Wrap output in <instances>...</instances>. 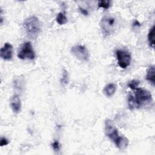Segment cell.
I'll list each match as a JSON object with an SVG mask.
<instances>
[{
  "instance_id": "17",
  "label": "cell",
  "mask_w": 155,
  "mask_h": 155,
  "mask_svg": "<svg viewBox=\"0 0 155 155\" xmlns=\"http://www.w3.org/2000/svg\"><path fill=\"white\" fill-rule=\"evenodd\" d=\"M139 84V81L137 80H133L128 84V86L131 90H134L136 88H138V85Z\"/></svg>"
},
{
  "instance_id": "7",
  "label": "cell",
  "mask_w": 155,
  "mask_h": 155,
  "mask_svg": "<svg viewBox=\"0 0 155 155\" xmlns=\"http://www.w3.org/2000/svg\"><path fill=\"white\" fill-rule=\"evenodd\" d=\"M71 53L82 61H87L89 59V53L86 47L82 45H76L71 48Z\"/></svg>"
},
{
  "instance_id": "9",
  "label": "cell",
  "mask_w": 155,
  "mask_h": 155,
  "mask_svg": "<svg viewBox=\"0 0 155 155\" xmlns=\"http://www.w3.org/2000/svg\"><path fill=\"white\" fill-rule=\"evenodd\" d=\"M10 107L13 111L15 113H18L21 109V101L18 95H13L10 99Z\"/></svg>"
},
{
  "instance_id": "4",
  "label": "cell",
  "mask_w": 155,
  "mask_h": 155,
  "mask_svg": "<svg viewBox=\"0 0 155 155\" xmlns=\"http://www.w3.org/2000/svg\"><path fill=\"white\" fill-rule=\"evenodd\" d=\"M100 25L103 35L105 36H109L116 30V19L110 15L104 16L101 20Z\"/></svg>"
},
{
  "instance_id": "14",
  "label": "cell",
  "mask_w": 155,
  "mask_h": 155,
  "mask_svg": "<svg viewBox=\"0 0 155 155\" xmlns=\"http://www.w3.org/2000/svg\"><path fill=\"white\" fill-rule=\"evenodd\" d=\"M111 1L109 0H100L98 1V7L107 9L110 7Z\"/></svg>"
},
{
  "instance_id": "20",
  "label": "cell",
  "mask_w": 155,
  "mask_h": 155,
  "mask_svg": "<svg viewBox=\"0 0 155 155\" xmlns=\"http://www.w3.org/2000/svg\"><path fill=\"white\" fill-rule=\"evenodd\" d=\"M79 10L80 12H81L82 15H84V16H87V15H88V12L86 9H85V8L81 7H79Z\"/></svg>"
},
{
  "instance_id": "5",
  "label": "cell",
  "mask_w": 155,
  "mask_h": 155,
  "mask_svg": "<svg viewBox=\"0 0 155 155\" xmlns=\"http://www.w3.org/2000/svg\"><path fill=\"white\" fill-rule=\"evenodd\" d=\"M18 57L20 59H28L33 60L35 59V53L30 42L24 43L18 53Z\"/></svg>"
},
{
  "instance_id": "12",
  "label": "cell",
  "mask_w": 155,
  "mask_h": 155,
  "mask_svg": "<svg viewBox=\"0 0 155 155\" xmlns=\"http://www.w3.org/2000/svg\"><path fill=\"white\" fill-rule=\"evenodd\" d=\"M148 41L151 47H154V25H153L150 30L148 34Z\"/></svg>"
},
{
  "instance_id": "18",
  "label": "cell",
  "mask_w": 155,
  "mask_h": 155,
  "mask_svg": "<svg viewBox=\"0 0 155 155\" xmlns=\"http://www.w3.org/2000/svg\"><path fill=\"white\" fill-rule=\"evenodd\" d=\"M52 148L55 151H58L60 149V145H59V143L58 141L55 140L52 143Z\"/></svg>"
},
{
  "instance_id": "15",
  "label": "cell",
  "mask_w": 155,
  "mask_h": 155,
  "mask_svg": "<svg viewBox=\"0 0 155 155\" xmlns=\"http://www.w3.org/2000/svg\"><path fill=\"white\" fill-rule=\"evenodd\" d=\"M61 82L62 85H67L68 83V73L66 70H64L62 72Z\"/></svg>"
},
{
  "instance_id": "6",
  "label": "cell",
  "mask_w": 155,
  "mask_h": 155,
  "mask_svg": "<svg viewBox=\"0 0 155 155\" xmlns=\"http://www.w3.org/2000/svg\"><path fill=\"white\" fill-rule=\"evenodd\" d=\"M116 54L118 65L120 68L125 69L130 65L131 56L129 52L125 50H117L116 52Z\"/></svg>"
},
{
  "instance_id": "13",
  "label": "cell",
  "mask_w": 155,
  "mask_h": 155,
  "mask_svg": "<svg viewBox=\"0 0 155 155\" xmlns=\"http://www.w3.org/2000/svg\"><path fill=\"white\" fill-rule=\"evenodd\" d=\"M56 20L58 24H59V25L65 24L68 22V19L65 13H62V12H60L57 15Z\"/></svg>"
},
{
  "instance_id": "1",
  "label": "cell",
  "mask_w": 155,
  "mask_h": 155,
  "mask_svg": "<svg viewBox=\"0 0 155 155\" xmlns=\"http://www.w3.org/2000/svg\"><path fill=\"white\" fill-rule=\"evenodd\" d=\"M105 131L106 135L115 143L119 149L124 150L127 148L129 143L128 139L119 134L117 129L114 126L113 122L110 119H107L105 121Z\"/></svg>"
},
{
  "instance_id": "10",
  "label": "cell",
  "mask_w": 155,
  "mask_h": 155,
  "mask_svg": "<svg viewBox=\"0 0 155 155\" xmlns=\"http://www.w3.org/2000/svg\"><path fill=\"white\" fill-rule=\"evenodd\" d=\"M146 79L154 87L155 85V78H154V66L151 65L148 67L147 75Z\"/></svg>"
},
{
  "instance_id": "16",
  "label": "cell",
  "mask_w": 155,
  "mask_h": 155,
  "mask_svg": "<svg viewBox=\"0 0 155 155\" xmlns=\"http://www.w3.org/2000/svg\"><path fill=\"white\" fill-rule=\"evenodd\" d=\"M127 100H128V105L129 107V108L130 110H133V109L136 108L133 95L130 94L128 96V99Z\"/></svg>"
},
{
  "instance_id": "2",
  "label": "cell",
  "mask_w": 155,
  "mask_h": 155,
  "mask_svg": "<svg viewBox=\"0 0 155 155\" xmlns=\"http://www.w3.org/2000/svg\"><path fill=\"white\" fill-rule=\"evenodd\" d=\"M24 27L28 36L35 39L38 37L41 31V23L38 17L31 16L25 20Z\"/></svg>"
},
{
  "instance_id": "19",
  "label": "cell",
  "mask_w": 155,
  "mask_h": 155,
  "mask_svg": "<svg viewBox=\"0 0 155 155\" xmlns=\"http://www.w3.org/2000/svg\"><path fill=\"white\" fill-rule=\"evenodd\" d=\"M8 144V141L5 137H1V140H0V145L1 147L7 145Z\"/></svg>"
},
{
  "instance_id": "11",
  "label": "cell",
  "mask_w": 155,
  "mask_h": 155,
  "mask_svg": "<svg viewBox=\"0 0 155 155\" xmlns=\"http://www.w3.org/2000/svg\"><path fill=\"white\" fill-rule=\"evenodd\" d=\"M116 86L113 83H110L105 85L104 89V93L108 97L112 96L116 91Z\"/></svg>"
},
{
  "instance_id": "8",
  "label": "cell",
  "mask_w": 155,
  "mask_h": 155,
  "mask_svg": "<svg viewBox=\"0 0 155 155\" xmlns=\"http://www.w3.org/2000/svg\"><path fill=\"white\" fill-rule=\"evenodd\" d=\"M13 46L10 43L6 42L1 48L0 56L4 60H11L13 56Z\"/></svg>"
},
{
  "instance_id": "21",
  "label": "cell",
  "mask_w": 155,
  "mask_h": 155,
  "mask_svg": "<svg viewBox=\"0 0 155 155\" xmlns=\"http://www.w3.org/2000/svg\"><path fill=\"white\" fill-rule=\"evenodd\" d=\"M133 25H134V26H136V25L140 26V23H139L137 21H134V22L133 23Z\"/></svg>"
},
{
  "instance_id": "3",
  "label": "cell",
  "mask_w": 155,
  "mask_h": 155,
  "mask_svg": "<svg viewBox=\"0 0 155 155\" xmlns=\"http://www.w3.org/2000/svg\"><path fill=\"white\" fill-rule=\"evenodd\" d=\"M133 97L136 108L148 105L153 101L152 96L150 91L139 88H137L134 90V95L133 96Z\"/></svg>"
}]
</instances>
